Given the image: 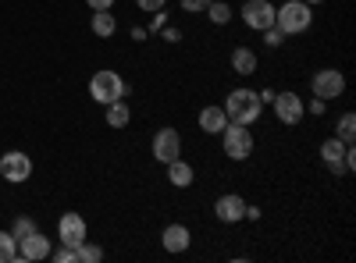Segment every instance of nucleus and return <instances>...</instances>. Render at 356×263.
I'll return each instance as SVG.
<instances>
[{
  "instance_id": "obj_1",
  "label": "nucleus",
  "mask_w": 356,
  "mask_h": 263,
  "mask_svg": "<svg viewBox=\"0 0 356 263\" xmlns=\"http://www.w3.org/2000/svg\"><path fill=\"white\" fill-rule=\"evenodd\" d=\"M221 107H225V114H228V121H235V125H253L260 114H264V103H260L257 90H246V85L232 90Z\"/></svg>"
},
{
  "instance_id": "obj_2",
  "label": "nucleus",
  "mask_w": 356,
  "mask_h": 263,
  "mask_svg": "<svg viewBox=\"0 0 356 263\" xmlns=\"http://www.w3.org/2000/svg\"><path fill=\"white\" fill-rule=\"evenodd\" d=\"M89 96H93L100 107H107L114 100H125L129 96V82L118 75V71H111V68H100L93 78H89Z\"/></svg>"
},
{
  "instance_id": "obj_3",
  "label": "nucleus",
  "mask_w": 356,
  "mask_h": 263,
  "mask_svg": "<svg viewBox=\"0 0 356 263\" xmlns=\"http://www.w3.org/2000/svg\"><path fill=\"white\" fill-rule=\"evenodd\" d=\"M275 25L282 28L285 36H300V33H307V28L314 25V8L307 4V0H289V4H282L275 11Z\"/></svg>"
},
{
  "instance_id": "obj_4",
  "label": "nucleus",
  "mask_w": 356,
  "mask_h": 263,
  "mask_svg": "<svg viewBox=\"0 0 356 263\" xmlns=\"http://www.w3.org/2000/svg\"><path fill=\"white\" fill-rule=\"evenodd\" d=\"M221 146H225V157H228V160H250L257 142H253L250 125H235V121H228L225 132H221Z\"/></svg>"
},
{
  "instance_id": "obj_5",
  "label": "nucleus",
  "mask_w": 356,
  "mask_h": 263,
  "mask_svg": "<svg viewBox=\"0 0 356 263\" xmlns=\"http://www.w3.org/2000/svg\"><path fill=\"white\" fill-rule=\"evenodd\" d=\"M310 90H314V96H321V100H339L342 93H346V75L339 71V68H321V71H314V78H310Z\"/></svg>"
},
{
  "instance_id": "obj_6",
  "label": "nucleus",
  "mask_w": 356,
  "mask_h": 263,
  "mask_svg": "<svg viewBox=\"0 0 356 263\" xmlns=\"http://www.w3.org/2000/svg\"><path fill=\"white\" fill-rule=\"evenodd\" d=\"M275 4L271 0H246V4L239 8V18L246 22V28H253V33H264V28L275 25Z\"/></svg>"
},
{
  "instance_id": "obj_7",
  "label": "nucleus",
  "mask_w": 356,
  "mask_h": 263,
  "mask_svg": "<svg viewBox=\"0 0 356 263\" xmlns=\"http://www.w3.org/2000/svg\"><path fill=\"white\" fill-rule=\"evenodd\" d=\"M271 107H275V118H278L282 125H300V121H303V114H307V103H303V96H300V93H292V90H285V93H275Z\"/></svg>"
},
{
  "instance_id": "obj_8",
  "label": "nucleus",
  "mask_w": 356,
  "mask_h": 263,
  "mask_svg": "<svg viewBox=\"0 0 356 263\" xmlns=\"http://www.w3.org/2000/svg\"><path fill=\"white\" fill-rule=\"evenodd\" d=\"M29 174H33V160H29V153L8 150L4 157H0V178H4V182L22 185V182H29Z\"/></svg>"
},
{
  "instance_id": "obj_9",
  "label": "nucleus",
  "mask_w": 356,
  "mask_h": 263,
  "mask_svg": "<svg viewBox=\"0 0 356 263\" xmlns=\"http://www.w3.org/2000/svg\"><path fill=\"white\" fill-rule=\"evenodd\" d=\"M150 153H154L157 164H171L175 157H182V135L164 125V128L154 135V142H150Z\"/></svg>"
},
{
  "instance_id": "obj_10",
  "label": "nucleus",
  "mask_w": 356,
  "mask_h": 263,
  "mask_svg": "<svg viewBox=\"0 0 356 263\" xmlns=\"http://www.w3.org/2000/svg\"><path fill=\"white\" fill-rule=\"evenodd\" d=\"M86 235H89V231H86V221H82L75 210L61 214V221H57V242L75 249V246H82V242H86Z\"/></svg>"
},
{
  "instance_id": "obj_11",
  "label": "nucleus",
  "mask_w": 356,
  "mask_h": 263,
  "mask_svg": "<svg viewBox=\"0 0 356 263\" xmlns=\"http://www.w3.org/2000/svg\"><path fill=\"white\" fill-rule=\"evenodd\" d=\"M214 214L221 224H239V221H246V199L239 192H225L214 203Z\"/></svg>"
},
{
  "instance_id": "obj_12",
  "label": "nucleus",
  "mask_w": 356,
  "mask_h": 263,
  "mask_svg": "<svg viewBox=\"0 0 356 263\" xmlns=\"http://www.w3.org/2000/svg\"><path fill=\"white\" fill-rule=\"evenodd\" d=\"M346 150H349V142H342L339 135L321 142V160H324V167H328L332 174H349L346 171Z\"/></svg>"
},
{
  "instance_id": "obj_13",
  "label": "nucleus",
  "mask_w": 356,
  "mask_h": 263,
  "mask_svg": "<svg viewBox=\"0 0 356 263\" xmlns=\"http://www.w3.org/2000/svg\"><path fill=\"white\" fill-rule=\"evenodd\" d=\"M161 246H164V253H171V256H178V253H186L189 246H193V231L186 228V224H164V231H161Z\"/></svg>"
},
{
  "instance_id": "obj_14",
  "label": "nucleus",
  "mask_w": 356,
  "mask_h": 263,
  "mask_svg": "<svg viewBox=\"0 0 356 263\" xmlns=\"http://www.w3.org/2000/svg\"><path fill=\"white\" fill-rule=\"evenodd\" d=\"M50 256V239L40 235V231H33V235H25L18 242V260L22 263H36V260H47Z\"/></svg>"
},
{
  "instance_id": "obj_15",
  "label": "nucleus",
  "mask_w": 356,
  "mask_h": 263,
  "mask_svg": "<svg viewBox=\"0 0 356 263\" xmlns=\"http://www.w3.org/2000/svg\"><path fill=\"white\" fill-rule=\"evenodd\" d=\"M225 125H228V114H225L221 103H211V107L200 110V128H203L207 135H221Z\"/></svg>"
},
{
  "instance_id": "obj_16",
  "label": "nucleus",
  "mask_w": 356,
  "mask_h": 263,
  "mask_svg": "<svg viewBox=\"0 0 356 263\" xmlns=\"http://www.w3.org/2000/svg\"><path fill=\"white\" fill-rule=\"evenodd\" d=\"M168 167V182L175 185V189H189L193 182H196V171H193V164L189 160H182V157H175L171 164H164Z\"/></svg>"
},
{
  "instance_id": "obj_17",
  "label": "nucleus",
  "mask_w": 356,
  "mask_h": 263,
  "mask_svg": "<svg viewBox=\"0 0 356 263\" xmlns=\"http://www.w3.org/2000/svg\"><path fill=\"white\" fill-rule=\"evenodd\" d=\"M257 68H260V61H257V53L250 46H235L232 50V71L235 75H253Z\"/></svg>"
},
{
  "instance_id": "obj_18",
  "label": "nucleus",
  "mask_w": 356,
  "mask_h": 263,
  "mask_svg": "<svg viewBox=\"0 0 356 263\" xmlns=\"http://www.w3.org/2000/svg\"><path fill=\"white\" fill-rule=\"evenodd\" d=\"M114 33H118V18H114V11H93V36L111 40Z\"/></svg>"
},
{
  "instance_id": "obj_19",
  "label": "nucleus",
  "mask_w": 356,
  "mask_h": 263,
  "mask_svg": "<svg viewBox=\"0 0 356 263\" xmlns=\"http://www.w3.org/2000/svg\"><path fill=\"white\" fill-rule=\"evenodd\" d=\"M104 110H107V125H111V128H125V125L132 121V110H129L125 100H114V103H107Z\"/></svg>"
},
{
  "instance_id": "obj_20",
  "label": "nucleus",
  "mask_w": 356,
  "mask_h": 263,
  "mask_svg": "<svg viewBox=\"0 0 356 263\" xmlns=\"http://www.w3.org/2000/svg\"><path fill=\"white\" fill-rule=\"evenodd\" d=\"M0 263H18V239L11 231H0Z\"/></svg>"
},
{
  "instance_id": "obj_21",
  "label": "nucleus",
  "mask_w": 356,
  "mask_h": 263,
  "mask_svg": "<svg viewBox=\"0 0 356 263\" xmlns=\"http://www.w3.org/2000/svg\"><path fill=\"white\" fill-rule=\"evenodd\" d=\"M203 15H207V18H211L214 25H228V22L235 18V11H232V8L225 4V0H211V8H207Z\"/></svg>"
},
{
  "instance_id": "obj_22",
  "label": "nucleus",
  "mask_w": 356,
  "mask_h": 263,
  "mask_svg": "<svg viewBox=\"0 0 356 263\" xmlns=\"http://www.w3.org/2000/svg\"><path fill=\"white\" fill-rule=\"evenodd\" d=\"M104 260V249L100 246H93V242H82V246H75V263H100Z\"/></svg>"
},
{
  "instance_id": "obj_23",
  "label": "nucleus",
  "mask_w": 356,
  "mask_h": 263,
  "mask_svg": "<svg viewBox=\"0 0 356 263\" xmlns=\"http://www.w3.org/2000/svg\"><path fill=\"white\" fill-rule=\"evenodd\" d=\"M335 135H339L342 142H353V139H356V114H353V110H346L342 118H339V128H335Z\"/></svg>"
},
{
  "instance_id": "obj_24",
  "label": "nucleus",
  "mask_w": 356,
  "mask_h": 263,
  "mask_svg": "<svg viewBox=\"0 0 356 263\" xmlns=\"http://www.w3.org/2000/svg\"><path fill=\"white\" fill-rule=\"evenodd\" d=\"M33 231H36V224H33V217H18L15 224H11V235L22 242L25 235H33Z\"/></svg>"
},
{
  "instance_id": "obj_25",
  "label": "nucleus",
  "mask_w": 356,
  "mask_h": 263,
  "mask_svg": "<svg viewBox=\"0 0 356 263\" xmlns=\"http://www.w3.org/2000/svg\"><path fill=\"white\" fill-rule=\"evenodd\" d=\"M178 4H182L186 15H203L207 8H211V0H178Z\"/></svg>"
},
{
  "instance_id": "obj_26",
  "label": "nucleus",
  "mask_w": 356,
  "mask_h": 263,
  "mask_svg": "<svg viewBox=\"0 0 356 263\" xmlns=\"http://www.w3.org/2000/svg\"><path fill=\"white\" fill-rule=\"evenodd\" d=\"M264 43H267V46H282V43H285V33H282L278 25H271V28H264Z\"/></svg>"
},
{
  "instance_id": "obj_27",
  "label": "nucleus",
  "mask_w": 356,
  "mask_h": 263,
  "mask_svg": "<svg viewBox=\"0 0 356 263\" xmlns=\"http://www.w3.org/2000/svg\"><path fill=\"white\" fill-rule=\"evenodd\" d=\"M50 260H54V263H75V249H72V246L50 249Z\"/></svg>"
},
{
  "instance_id": "obj_28",
  "label": "nucleus",
  "mask_w": 356,
  "mask_h": 263,
  "mask_svg": "<svg viewBox=\"0 0 356 263\" xmlns=\"http://www.w3.org/2000/svg\"><path fill=\"white\" fill-rule=\"evenodd\" d=\"M136 8L154 15V11H164V8H168V0H136Z\"/></svg>"
},
{
  "instance_id": "obj_29",
  "label": "nucleus",
  "mask_w": 356,
  "mask_h": 263,
  "mask_svg": "<svg viewBox=\"0 0 356 263\" xmlns=\"http://www.w3.org/2000/svg\"><path fill=\"white\" fill-rule=\"evenodd\" d=\"M168 25V11H154L150 25H146V33H161V28Z\"/></svg>"
},
{
  "instance_id": "obj_30",
  "label": "nucleus",
  "mask_w": 356,
  "mask_h": 263,
  "mask_svg": "<svg viewBox=\"0 0 356 263\" xmlns=\"http://www.w3.org/2000/svg\"><path fill=\"white\" fill-rule=\"evenodd\" d=\"M161 36H164V43H182V28L164 25V28H161Z\"/></svg>"
},
{
  "instance_id": "obj_31",
  "label": "nucleus",
  "mask_w": 356,
  "mask_h": 263,
  "mask_svg": "<svg viewBox=\"0 0 356 263\" xmlns=\"http://www.w3.org/2000/svg\"><path fill=\"white\" fill-rule=\"evenodd\" d=\"M307 110H310V114H314V118H321V114H324V110H328V100H321V96H314V100H310V107H307Z\"/></svg>"
},
{
  "instance_id": "obj_32",
  "label": "nucleus",
  "mask_w": 356,
  "mask_h": 263,
  "mask_svg": "<svg viewBox=\"0 0 356 263\" xmlns=\"http://www.w3.org/2000/svg\"><path fill=\"white\" fill-rule=\"evenodd\" d=\"M86 4L93 8V11H111V8H114V0H86Z\"/></svg>"
},
{
  "instance_id": "obj_33",
  "label": "nucleus",
  "mask_w": 356,
  "mask_h": 263,
  "mask_svg": "<svg viewBox=\"0 0 356 263\" xmlns=\"http://www.w3.org/2000/svg\"><path fill=\"white\" fill-rule=\"evenodd\" d=\"M246 221H260V207H250L246 203Z\"/></svg>"
},
{
  "instance_id": "obj_34",
  "label": "nucleus",
  "mask_w": 356,
  "mask_h": 263,
  "mask_svg": "<svg viewBox=\"0 0 356 263\" xmlns=\"http://www.w3.org/2000/svg\"><path fill=\"white\" fill-rule=\"evenodd\" d=\"M146 36H150V33H146V28H132V40H136V43H143Z\"/></svg>"
},
{
  "instance_id": "obj_35",
  "label": "nucleus",
  "mask_w": 356,
  "mask_h": 263,
  "mask_svg": "<svg viewBox=\"0 0 356 263\" xmlns=\"http://www.w3.org/2000/svg\"><path fill=\"white\" fill-rule=\"evenodd\" d=\"M307 4H310V8H314V4H321V0H307Z\"/></svg>"
}]
</instances>
